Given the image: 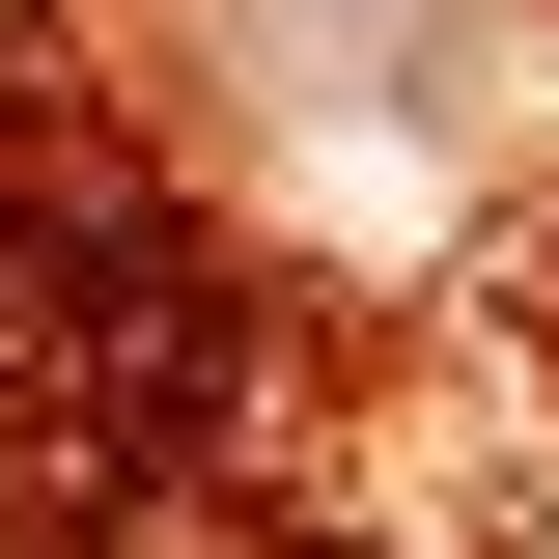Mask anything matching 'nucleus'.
<instances>
[{
    "mask_svg": "<svg viewBox=\"0 0 559 559\" xmlns=\"http://www.w3.org/2000/svg\"><path fill=\"white\" fill-rule=\"evenodd\" d=\"M503 57V0H197V84L252 112H448Z\"/></svg>",
    "mask_w": 559,
    "mask_h": 559,
    "instance_id": "f257e3e1",
    "label": "nucleus"
}]
</instances>
